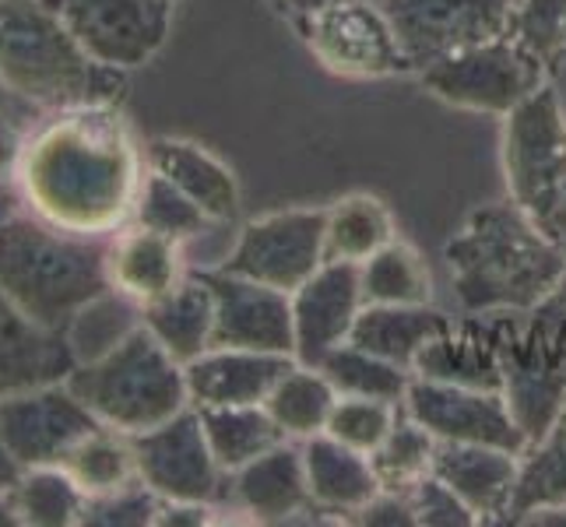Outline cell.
I'll return each instance as SVG.
<instances>
[{
    "mask_svg": "<svg viewBox=\"0 0 566 527\" xmlns=\"http://www.w3.org/2000/svg\"><path fill=\"white\" fill-rule=\"evenodd\" d=\"M363 271V292L366 303H395V306H422L433 303V278H429V267L419 257V250L405 240H390L380 246Z\"/></svg>",
    "mask_w": 566,
    "mask_h": 527,
    "instance_id": "obj_33",
    "label": "cell"
},
{
    "mask_svg": "<svg viewBox=\"0 0 566 527\" xmlns=\"http://www.w3.org/2000/svg\"><path fill=\"white\" fill-rule=\"evenodd\" d=\"M348 524H380V527H416L412 503L401 493H377L359 514L348 517Z\"/></svg>",
    "mask_w": 566,
    "mask_h": 527,
    "instance_id": "obj_43",
    "label": "cell"
},
{
    "mask_svg": "<svg viewBox=\"0 0 566 527\" xmlns=\"http://www.w3.org/2000/svg\"><path fill=\"white\" fill-rule=\"evenodd\" d=\"M163 503V496H155L142 478H134L116 493L88 496L82 527H155Z\"/></svg>",
    "mask_w": 566,
    "mask_h": 527,
    "instance_id": "obj_40",
    "label": "cell"
},
{
    "mask_svg": "<svg viewBox=\"0 0 566 527\" xmlns=\"http://www.w3.org/2000/svg\"><path fill=\"white\" fill-rule=\"evenodd\" d=\"M401 408L405 415H412L437 440L447 443H485V446H503L511 454H524L532 443L524 436V429L514 422L500 390L440 383L412 373Z\"/></svg>",
    "mask_w": 566,
    "mask_h": 527,
    "instance_id": "obj_14",
    "label": "cell"
},
{
    "mask_svg": "<svg viewBox=\"0 0 566 527\" xmlns=\"http://www.w3.org/2000/svg\"><path fill=\"white\" fill-rule=\"evenodd\" d=\"M433 475L451 485L479 524H503L521 475V454L485 443H447L437 440Z\"/></svg>",
    "mask_w": 566,
    "mask_h": 527,
    "instance_id": "obj_19",
    "label": "cell"
},
{
    "mask_svg": "<svg viewBox=\"0 0 566 527\" xmlns=\"http://www.w3.org/2000/svg\"><path fill=\"white\" fill-rule=\"evenodd\" d=\"M363 306L366 292L359 264L324 261L314 278H306L292 292V330H296L292 356L296 362L317 366L331 348L345 345Z\"/></svg>",
    "mask_w": 566,
    "mask_h": 527,
    "instance_id": "obj_17",
    "label": "cell"
},
{
    "mask_svg": "<svg viewBox=\"0 0 566 527\" xmlns=\"http://www.w3.org/2000/svg\"><path fill=\"white\" fill-rule=\"evenodd\" d=\"M566 506V401L553 425L521 454V475L503 524H524L538 510Z\"/></svg>",
    "mask_w": 566,
    "mask_h": 527,
    "instance_id": "obj_28",
    "label": "cell"
},
{
    "mask_svg": "<svg viewBox=\"0 0 566 527\" xmlns=\"http://www.w3.org/2000/svg\"><path fill=\"white\" fill-rule=\"evenodd\" d=\"M321 373L338 390V398H380V401H405V390L412 383V373L395 362H387L374 351H366L353 341L331 348L317 362Z\"/></svg>",
    "mask_w": 566,
    "mask_h": 527,
    "instance_id": "obj_34",
    "label": "cell"
},
{
    "mask_svg": "<svg viewBox=\"0 0 566 527\" xmlns=\"http://www.w3.org/2000/svg\"><path fill=\"white\" fill-rule=\"evenodd\" d=\"M0 113H25V116H39V109L18 99V95H14L4 82H0Z\"/></svg>",
    "mask_w": 566,
    "mask_h": 527,
    "instance_id": "obj_47",
    "label": "cell"
},
{
    "mask_svg": "<svg viewBox=\"0 0 566 527\" xmlns=\"http://www.w3.org/2000/svg\"><path fill=\"white\" fill-rule=\"evenodd\" d=\"M106 271L113 292H120L138 306H148L187 278L184 243L159 236L138 222H127L109 236Z\"/></svg>",
    "mask_w": 566,
    "mask_h": 527,
    "instance_id": "obj_22",
    "label": "cell"
},
{
    "mask_svg": "<svg viewBox=\"0 0 566 527\" xmlns=\"http://www.w3.org/2000/svg\"><path fill=\"white\" fill-rule=\"evenodd\" d=\"M201 527L211 524V503H163V514L155 527Z\"/></svg>",
    "mask_w": 566,
    "mask_h": 527,
    "instance_id": "obj_44",
    "label": "cell"
},
{
    "mask_svg": "<svg viewBox=\"0 0 566 527\" xmlns=\"http://www.w3.org/2000/svg\"><path fill=\"white\" fill-rule=\"evenodd\" d=\"M419 82L429 95L454 109L506 116L524 99H532L542 85H549L553 74L532 53H524L511 35H500L440 56L419 71Z\"/></svg>",
    "mask_w": 566,
    "mask_h": 527,
    "instance_id": "obj_8",
    "label": "cell"
},
{
    "mask_svg": "<svg viewBox=\"0 0 566 527\" xmlns=\"http://www.w3.org/2000/svg\"><path fill=\"white\" fill-rule=\"evenodd\" d=\"M443 257L464 314H532L566 278V250L514 201L475 208Z\"/></svg>",
    "mask_w": 566,
    "mask_h": 527,
    "instance_id": "obj_2",
    "label": "cell"
},
{
    "mask_svg": "<svg viewBox=\"0 0 566 527\" xmlns=\"http://www.w3.org/2000/svg\"><path fill=\"white\" fill-rule=\"evenodd\" d=\"M268 4L275 8L292 29H300V25L306 22V18H314L317 11H324V8H331V4H338V0H268Z\"/></svg>",
    "mask_w": 566,
    "mask_h": 527,
    "instance_id": "obj_45",
    "label": "cell"
},
{
    "mask_svg": "<svg viewBox=\"0 0 566 527\" xmlns=\"http://www.w3.org/2000/svg\"><path fill=\"white\" fill-rule=\"evenodd\" d=\"M398 415H401V404H395V401L338 398L335 408H331V419L324 425V433L369 457L384 443V436L390 433V429H395Z\"/></svg>",
    "mask_w": 566,
    "mask_h": 527,
    "instance_id": "obj_39",
    "label": "cell"
},
{
    "mask_svg": "<svg viewBox=\"0 0 566 527\" xmlns=\"http://www.w3.org/2000/svg\"><path fill=\"white\" fill-rule=\"evenodd\" d=\"M503 401L532 443L553 425L566 401V324L532 314H493ZM528 443V446H532Z\"/></svg>",
    "mask_w": 566,
    "mask_h": 527,
    "instance_id": "obj_7",
    "label": "cell"
},
{
    "mask_svg": "<svg viewBox=\"0 0 566 527\" xmlns=\"http://www.w3.org/2000/svg\"><path fill=\"white\" fill-rule=\"evenodd\" d=\"M142 324L177 362H193L211 348L214 330V292L201 271H187V278L166 296L142 306Z\"/></svg>",
    "mask_w": 566,
    "mask_h": 527,
    "instance_id": "obj_27",
    "label": "cell"
},
{
    "mask_svg": "<svg viewBox=\"0 0 566 527\" xmlns=\"http://www.w3.org/2000/svg\"><path fill=\"white\" fill-rule=\"evenodd\" d=\"M324 225L327 208L271 211L240 229L229 257L219 267L292 296L324 264Z\"/></svg>",
    "mask_w": 566,
    "mask_h": 527,
    "instance_id": "obj_10",
    "label": "cell"
},
{
    "mask_svg": "<svg viewBox=\"0 0 566 527\" xmlns=\"http://www.w3.org/2000/svg\"><path fill=\"white\" fill-rule=\"evenodd\" d=\"M398 236L395 219L374 193H348L327 208L324 225V261L366 264L380 246Z\"/></svg>",
    "mask_w": 566,
    "mask_h": 527,
    "instance_id": "obj_30",
    "label": "cell"
},
{
    "mask_svg": "<svg viewBox=\"0 0 566 527\" xmlns=\"http://www.w3.org/2000/svg\"><path fill=\"white\" fill-rule=\"evenodd\" d=\"M0 82L39 113L124 95V71L92 61L56 0H0Z\"/></svg>",
    "mask_w": 566,
    "mask_h": 527,
    "instance_id": "obj_4",
    "label": "cell"
},
{
    "mask_svg": "<svg viewBox=\"0 0 566 527\" xmlns=\"http://www.w3.org/2000/svg\"><path fill=\"white\" fill-rule=\"evenodd\" d=\"M145 151L116 103L43 113L25 134L18 162V198L56 229L113 236L134 219Z\"/></svg>",
    "mask_w": 566,
    "mask_h": 527,
    "instance_id": "obj_1",
    "label": "cell"
},
{
    "mask_svg": "<svg viewBox=\"0 0 566 527\" xmlns=\"http://www.w3.org/2000/svg\"><path fill=\"white\" fill-rule=\"evenodd\" d=\"M74 366L77 359L67 335L35 324L0 292V398L64 383Z\"/></svg>",
    "mask_w": 566,
    "mask_h": 527,
    "instance_id": "obj_21",
    "label": "cell"
},
{
    "mask_svg": "<svg viewBox=\"0 0 566 527\" xmlns=\"http://www.w3.org/2000/svg\"><path fill=\"white\" fill-rule=\"evenodd\" d=\"M296 366L292 356L250 348H208L184 366L193 408L264 404L275 383Z\"/></svg>",
    "mask_w": 566,
    "mask_h": 527,
    "instance_id": "obj_20",
    "label": "cell"
},
{
    "mask_svg": "<svg viewBox=\"0 0 566 527\" xmlns=\"http://www.w3.org/2000/svg\"><path fill=\"white\" fill-rule=\"evenodd\" d=\"M416 74L447 53L500 39L517 0H374Z\"/></svg>",
    "mask_w": 566,
    "mask_h": 527,
    "instance_id": "obj_12",
    "label": "cell"
},
{
    "mask_svg": "<svg viewBox=\"0 0 566 527\" xmlns=\"http://www.w3.org/2000/svg\"><path fill=\"white\" fill-rule=\"evenodd\" d=\"M64 472L82 485L85 496H103L116 493L138 478V467H134V446L130 436L120 429L99 425L77 440L61 461Z\"/></svg>",
    "mask_w": 566,
    "mask_h": 527,
    "instance_id": "obj_31",
    "label": "cell"
},
{
    "mask_svg": "<svg viewBox=\"0 0 566 527\" xmlns=\"http://www.w3.org/2000/svg\"><path fill=\"white\" fill-rule=\"evenodd\" d=\"M43 116V113H39ZM39 116L25 113H0V187H14L18 162H22V148H25V134L39 120Z\"/></svg>",
    "mask_w": 566,
    "mask_h": 527,
    "instance_id": "obj_42",
    "label": "cell"
},
{
    "mask_svg": "<svg viewBox=\"0 0 566 527\" xmlns=\"http://www.w3.org/2000/svg\"><path fill=\"white\" fill-rule=\"evenodd\" d=\"M335 401H338V390L331 387V380L321 373V369L296 362L275 383L264 408L271 412V419L285 429L289 440H306L314 433H324Z\"/></svg>",
    "mask_w": 566,
    "mask_h": 527,
    "instance_id": "obj_32",
    "label": "cell"
},
{
    "mask_svg": "<svg viewBox=\"0 0 566 527\" xmlns=\"http://www.w3.org/2000/svg\"><path fill=\"white\" fill-rule=\"evenodd\" d=\"M109 236L56 229L32 211L0 222V292L46 330H64L109 292Z\"/></svg>",
    "mask_w": 566,
    "mask_h": 527,
    "instance_id": "obj_3",
    "label": "cell"
},
{
    "mask_svg": "<svg viewBox=\"0 0 566 527\" xmlns=\"http://www.w3.org/2000/svg\"><path fill=\"white\" fill-rule=\"evenodd\" d=\"M85 493L61 464L25 467L14 485V503L25 527H74L85 514Z\"/></svg>",
    "mask_w": 566,
    "mask_h": 527,
    "instance_id": "obj_35",
    "label": "cell"
},
{
    "mask_svg": "<svg viewBox=\"0 0 566 527\" xmlns=\"http://www.w3.org/2000/svg\"><path fill=\"white\" fill-rule=\"evenodd\" d=\"M303 464H306V485L314 506L321 514H338L348 520L380 493V482L374 475V464L366 454L338 443L327 433H314L300 440Z\"/></svg>",
    "mask_w": 566,
    "mask_h": 527,
    "instance_id": "obj_25",
    "label": "cell"
},
{
    "mask_svg": "<svg viewBox=\"0 0 566 527\" xmlns=\"http://www.w3.org/2000/svg\"><path fill=\"white\" fill-rule=\"evenodd\" d=\"M22 208V198H18V190H11V187H0V222L8 219L11 211H18Z\"/></svg>",
    "mask_w": 566,
    "mask_h": 527,
    "instance_id": "obj_49",
    "label": "cell"
},
{
    "mask_svg": "<svg viewBox=\"0 0 566 527\" xmlns=\"http://www.w3.org/2000/svg\"><path fill=\"white\" fill-rule=\"evenodd\" d=\"M412 373L440 383L503 390L493 314H468L464 320H454L447 335L422 348Z\"/></svg>",
    "mask_w": 566,
    "mask_h": 527,
    "instance_id": "obj_23",
    "label": "cell"
},
{
    "mask_svg": "<svg viewBox=\"0 0 566 527\" xmlns=\"http://www.w3.org/2000/svg\"><path fill=\"white\" fill-rule=\"evenodd\" d=\"M138 478L166 503H219L226 499L229 475L214 461L201 412L184 408L169 422L130 436Z\"/></svg>",
    "mask_w": 566,
    "mask_h": 527,
    "instance_id": "obj_11",
    "label": "cell"
},
{
    "mask_svg": "<svg viewBox=\"0 0 566 527\" xmlns=\"http://www.w3.org/2000/svg\"><path fill=\"white\" fill-rule=\"evenodd\" d=\"M317 64L353 82L416 74L384 11L374 0H338L296 29Z\"/></svg>",
    "mask_w": 566,
    "mask_h": 527,
    "instance_id": "obj_9",
    "label": "cell"
},
{
    "mask_svg": "<svg viewBox=\"0 0 566 527\" xmlns=\"http://www.w3.org/2000/svg\"><path fill=\"white\" fill-rule=\"evenodd\" d=\"M506 35L556 74L566 61V0H517Z\"/></svg>",
    "mask_w": 566,
    "mask_h": 527,
    "instance_id": "obj_38",
    "label": "cell"
},
{
    "mask_svg": "<svg viewBox=\"0 0 566 527\" xmlns=\"http://www.w3.org/2000/svg\"><path fill=\"white\" fill-rule=\"evenodd\" d=\"M177 0H56L95 64L134 71L166 46Z\"/></svg>",
    "mask_w": 566,
    "mask_h": 527,
    "instance_id": "obj_13",
    "label": "cell"
},
{
    "mask_svg": "<svg viewBox=\"0 0 566 527\" xmlns=\"http://www.w3.org/2000/svg\"><path fill=\"white\" fill-rule=\"evenodd\" d=\"M130 222H138L151 232H159V236L177 240V243L198 240L208 225H214L180 187H172L166 176L155 169H145L142 193H138V204H134Z\"/></svg>",
    "mask_w": 566,
    "mask_h": 527,
    "instance_id": "obj_37",
    "label": "cell"
},
{
    "mask_svg": "<svg viewBox=\"0 0 566 527\" xmlns=\"http://www.w3.org/2000/svg\"><path fill=\"white\" fill-rule=\"evenodd\" d=\"M67 387L103 425L127 436L148 433L190 408L184 362L172 359L145 324L127 330L103 356L77 362Z\"/></svg>",
    "mask_w": 566,
    "mask_h": 527,
    "instance_id": "obj_5",
    "label": "cell"
},
{
    "mask_svg": "<svg viewBox=\"0 0 566 527\" xmlns=\"http://www.w3.org/2000/svg\"><path fill=\"white\" fill-rule=\"evenodd\" d=\"M22 524V514H18V503H14V489L0 493V527H18Z\"/></svg>",
    "mask_w": 566,
    "mask_h": 527,
    "instance_id": "obj_48",
    "label": "cell"
},
{
    "mask_svg": "<svg viewBox=\"0 0 566 527\" xmlns=\"http://www.w3.org/2000/svg\"><path fill=\"white\" fill-rule=\"evenodd\" d=\"M214 292V330L211 348H250L292 356L296 330H292V296L282 288L229 275L222 267L201 271ZM296 359V356H292Z\"/></svg>",
    "mask_w": 566,
    "mask_h": 527,
    "instance_id": "obj_16",
    "label": "cell"
},
{
    "mask_svg": "<svg viewBox=\"0 0 566 527\" xmlns=\"http://www.w3.org/2000/svg\"><path fill=\"white\" fill-rule=\"evenodd\" d=\"M500 155L511 201L566 250V113L553 82L503 116Z\"/></svg>",
    "mask_w": 566,
    "mask_h": 527,
    "instance_id": "obj_6",
    "label": "cell"
},
{
    "mask_svg": "<svg viewBox=\"0 0 566 527\" xmlns=\"http://www.w3.org/2000/svg\"><path fill=\"white\" fill-rule=\"evenodd\" d=\"M408 503H412V514L419 527H475L479 517L468 510L464 499L443 485L433 472L426 478H419L408 493Z\"/></svg>",
    "mask_w": 566,
    "mask_h": 527,
    "instance_id": "obj_41",
    "label": "cell"
},
{
    "mask_svg": "<svg viewBox=\"0 0 566 527\" xmlns=\"http://www.w3.org/2000/svg\"><path fill=\"white\" fill-rule=\"evenodd\" d=\"M229 503L258 524H289L300 514L317 510L306 485V464L300 440H282L258 461L229 475Z\"/></svg>",
    "mask_w": 566,
    "mask_h": 527,
    "instance_id": "obj_18",
    "label": "cell"
},
{
    "mask_svg": "<svg viewBox=\"0 0 566 527\" xmlns=\"http://www.w3.org/2000/svg\"><path fill=\"white\" fill-rule=\"evenodd\" d=\"M148 169L163 172L172 187H180L214 225H226L240 214V183L229 166L193 141L155 138L145 148Z\"/></svg>",
    "mask_w": 566,
    "mask_h": 527,
    "instance_id": "obj_24",
    "label": "cell"
},
{
    "mask_svg": "<svg viewBox=\"0 0 566 527\" xmlns=\"http://www.w3.org/2000/svg\"><path fill=\"white\" fill-rule=\"evenodd\" d=\"M18 478H22V464H18L11 454H8V446L0 443V493H8L18 485Z\"/></svg>",
    "mask_w": 566,
    "mask_h": 527,
    "instance_id": "obj_46",
    "label": "cell"
},
{
    "mask_svg": "<svg viewBox=\"0 0 566 527\" xmlns=\"http://www.w3.org/2000/svg\"><path fill=\"white\" fill-rule=\"evenodd\" d=\"M201 425L214 461L226 475L240 472L243 464L258 461L271 446H279L285 429L271 419L264 404H229V408H198Z\"/></svg>",
    "mask_w": 566,
    "mask_h": 527,
    "instance_id": "obj_29",
    "label": "cell"
},
{
    "mask_svg": "<svg viewBox=\"0 0 566 527\" xmlns=\"http://www.w3.org/2000/svg\"><path fill=\"white\" fill-rule=\"evenodd\" d=\"M451 324L454 317H447L433 303H422V306L366 303L363 314L356 317L348 341L412 373L422 348L429 341H437L440 335H447Z\"/></svg>",
    "mask_w": 566,
    "mask_h": 527,
    "instance_id": "obj_26",
    "label": "cell"
},
{
    "mask_svg": "<svg viewBox=\"0 0 566 527\" xmlns=\"http://www.w3.org/2000/svg\"><path fill=\"white\" fill-rule=\"evenodd\" d=\"M99 425L67 380L0 398V443L22 464V472L61 464L71 446Z\"/></svg>",
    "mask_w": 566,
    "mask_h": 527,
    "instance_id": "obj_15",
    "label": "cell"
},
{
    "mask_svg": "<svg viewBox=\"0 0 566 527\" xmlns=\"http://www.w3.org/2000/svg\"><path fill=\"white\" fill-rule=\"evenodd\" d=\"M433 454H437V436L429 433L426 425H419L412 415H405V408H401L395 429H390L384 443L369 454V464H374V475L384 493L408 496L419 478L433 472Z\"/></svg>",
    "mask_w": 566,
    "mask_h": 527,
    "instance_id": "obj_36",
    "label": "cell"
}]
</instances>
